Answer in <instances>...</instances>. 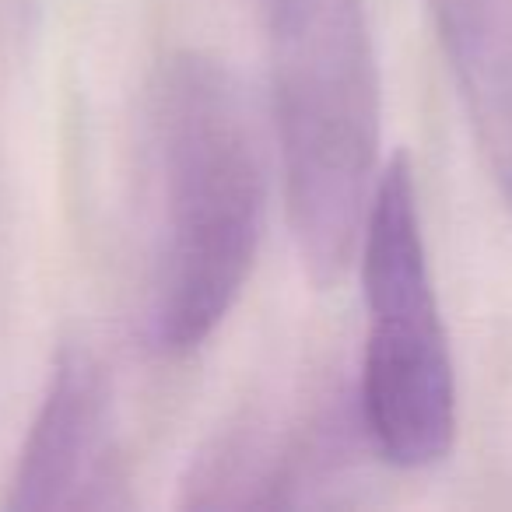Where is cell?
I'll return each instance as SVG.
<instances>
[{
    "instance_id": "obj_1",
    "label": "cell",
    "mask_w": 512,
    "mask_h": 512,
    "mask_svg": "<svg viewBox=\"0 0 512 512\" xmlns=\"http://www.w3.org/2000/svg\"><path fill=\"white\" fill-rule=\"evenodd\" d=\"M162 242L151 337L190 355L235 309L271 207V162L253 102L221 60L183 50L155 85Z\"/></svg>"
},
{
    "instance_id": "obj_2",
    "label": "cell",
    "mask_w": 512,
    "mask_h": 512,
    "mask_svg": "<svg viewBox=\"0 0 512 512\" xmlns=\"http://www.w3.org/2000/svg\"><path fill=\"white\" fill-rule=\"evenodd\" d=\"M274 127L292 235L313 281L362 246L376 190L379 71L365 0H264Z\"/></svg>"
},
{
    "instance_id": "obj_3",
    "label": "cell",
    "mask_w": 512,
    "mask_h": 512,
    "mask_svg": "<svg viewBox=\"0 0 512 512\" xmlns=\"http://www.w3.org/2000/svg\"><path fill=\"white\" fill-rule=\"evenodd\" d=\"M358 256L369 306L362 362L365 432L393 467H432L453 449L456 376L407 155H393L379 172Z\"/></svg>"
},
{
    "instance_id": "obj_4",
    "label": "cell",
    "mask_w": 512,
    "mask_h": 512,
    "mask_svg": "<svg viewBox=\"0 0 512 512\" xmlns=\"http://www.w3.org/2000/svg\"><path fill=\"white\" fill-rule=\"evenodd\" d=\"M113 435V390L99 358L64 348L11 477L8 509H113L123 477Z\"/></svg>"
},
{
    "instance_id": "obj_5",
    "label": "cell",
    "mask_w": 512,
    "mask_h": 512,
    "mask_svg": "<svg viewBox=\"0 0 512 512\" xmlns=\"http://www.w3.org/2000/svg\"><path fill=\"white\" fill-rule=\"evenodd\" d=\"M491 179L512 211V0H425Z\"/></svg>"
}]
</instances>
